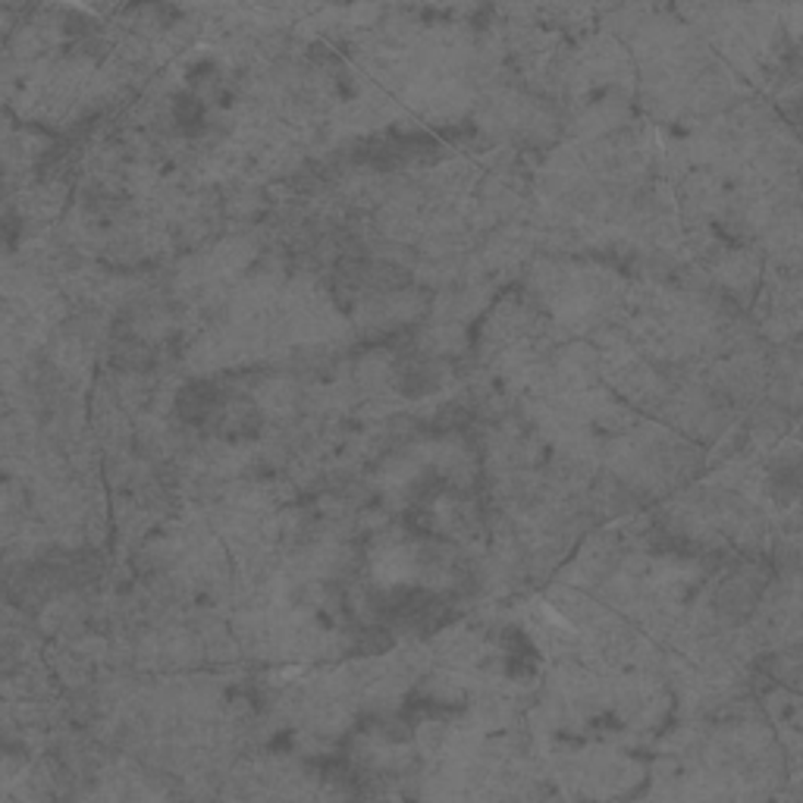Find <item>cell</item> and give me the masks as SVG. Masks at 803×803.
Returning <instances> with one entry per match:
<instances>
[{
    "label": "cell",
    "instance_id": "1",
    "mask_svg": "<svg viewBox=\"0 0 803 803\" xmlns=\"http://www.w3.org/2000/svg\"><path fill=\"white\" fill-rule=\"evenodd\" d=\"M179 418L186 421V424H211L217 421V415H220V408H223V396H220V389H217V383L211 380H195L189 383L183 393H179Z\"/></svg>",
    "mask_w": 803,
    "mask_h": 803
}]
</instances>
